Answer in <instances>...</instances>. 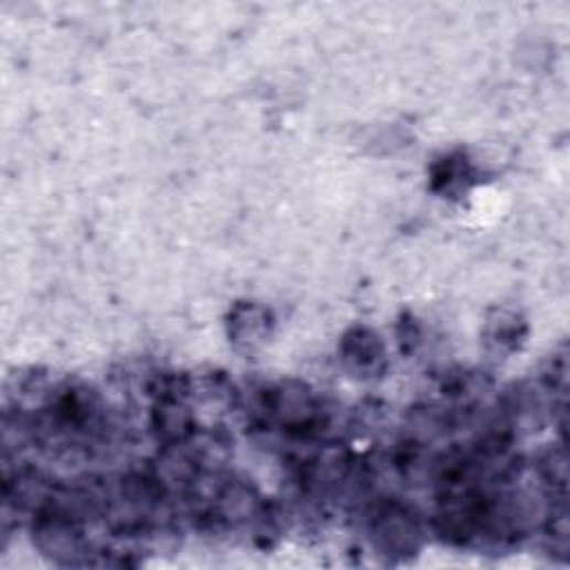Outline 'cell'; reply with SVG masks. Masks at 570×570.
Wrapping results in <instances>:
<instances>
[{"label":"cell","instance_id":"6da1fadb","mask_svg":"<svg viewBox=\"0 0 570 570\" xmlns=\"http://www.w3.org/2000/svg\"><path fill=\"white\" fill-rule=\"evenodd\" d=\"M375 537L388 552H410L419 537L417 521L412 515L399 506H390L377 515Z\"/></svg>","mask_w":570,"mask_h":570},{"label":"cell","instance_id":"7a4b0ae2","mask_svg":"<svg viewBox=\"0 0 570 570\" xmlns=\"http://www.w3.org/2000/svg\"><path fill=\"white\" fill-rule=\"evenodd\" d=\"M344 359L355 373H379V366L384 364V346L379 336L364 327L353 330L344 341Z\"/></svg>","mask_w":570,"mask_h":570}]
</instances>
